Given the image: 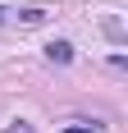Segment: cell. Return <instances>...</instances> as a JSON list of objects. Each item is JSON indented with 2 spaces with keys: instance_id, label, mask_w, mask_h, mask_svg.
<instances>
[{
  "instance_id": "cell-1",
  "label": "cell",
  "mask_w": 128,
  "mask_h": 133,
  "mask_svg": "<svg viewBox=\"0 0 128 133\" xmlns=\"http://www.w3.org/2000/svg\"><path fill=\"white\" fill-rule=\"evenodd\" d=\"M46 60H51V64H69V60H73V41H51V46H46Z\"/></svg>"
},
{
  "instance_id": "cell-4",
  "label": "cell",
  "mask_w": 128,
  "mask_h": 133,
  "mask_svg": "<svg viewBox=\"0 0 128 133\" xmlns=\"http://www.w3.org/2000/svg\"><path fill=\"white\" fill-rule=\"evenodd\" d=\"M64 133H96V124H69Z\"/></svg>"
},
{
  "instance_id": "cell-2",
  "label": "cell",
  "mask_w": 128,
  "mask_h": 133,
  "mask_svg": "<svg viewBox=\"0 0 128 133\" xmlns=\"http://www.w3.org/2000/svg\"><path fill=\"white\" fill-rule=\"evenodd\" d=\"M46 18H51L46 9H18V28H41Z\"/></svg>"
},
{
  "instance_id": "cell-5",
  "label": "cell",
  "mask_w": 128,
  "mask_h": 133,
  "mask_svg": "<svg viewBox=\"0 0 128 133\" xmlns=\"http://www.w3.org/2000/svg\"><path fill=\"white\" fill-rule=\"evenodd\" d=\"M5 133H32V129H27V124H18V129H5Z\"/></svg>"
},
{
  "instance_id": "cell-3",
  "label": "cell",
  "mask_w": 128,
  "mask_h": 133,
  "mask_svg": "<svg viewBox=\"0 0 128 133\" xmlns=\"http://www.w3.org/2000/svg\"><path fill=\"white\" fill-rule=\"evenodd\" d=\"M105 37H110V41H124V23H119V18H105Z\"/></svg>"
},
{
  "instance_id": "cell-6",
  "label": "cell",
  "mask_w": 128,
  "mask_h": 133,
  "mask_svg": "<svg viewBox=\"0 0 128 133\" xmlns=\"http://www.w3.org/2000/svg\"><path fill=\"white\" fill-rule=\"evenodd\" d=\"M0 14H5V9H0Z\"/></svg>"
}]
</instances>
